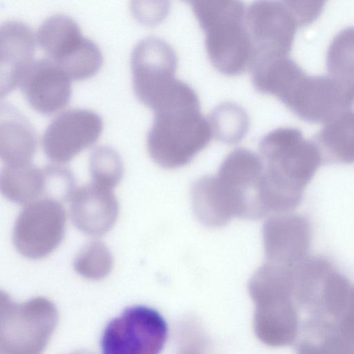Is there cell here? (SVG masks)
Wrapping results in <instances>:
<instances>
[{
	"label": "cell",
	"instance_id": "cell-1",
	"mask_svg": "<svg viewBox=\"0 0 354 354\" xmlns=\"http://www.w3.org/2000/svg\"><path fill=\"white\" fill-rule=\"evenodd\" d=\"M154 118L147 138L153 161L165 169L189 162L209 143L212 129L201 114L195 91L177 80L153 110Z\"/></svg>",
	"mask_w": 354,
	"mask_h": 354
},
{
	"label": "cell",
	"instance_id": "cell-2",
	"mask_svg": "<svg viewBox=\"0 0 354 354\" xmlns=\"http://www.w3.org/2000/svg\"><path fill=\"white\" fill-rule=\"evenodd\" d=\"M259 151L263 165V197L269 209L299 193L323 159L315 143L290 127L278 128L265 135Z\"/></svg>",
	"mask_w": 354,
	"mask_h": 354
},
{
	"label": "cell",
	"instance_id": "cell-3",
	"mask_svg": "<svg viewBox=\"0 0 354 354\" xmlns=\"http://www.w3.org/2000/svg\"><path fill=\"white\" fill-rule=\"evenodd\" d=\"M58 314L54 304L44 297L16 303L0 294V353L37 354L49 342Z\"/></svg>",
	"mask_w": 354,
	"mask_h": 354
},
{
	"label": "cell",
	"instance_id": "cell-4",
	"mask_svg": "<svg viewBox=\"0 0 354 354\" xmlns=\"http://www.w3.org/2000/svg\"><path fill=\"white\" fill-rule=\"evenodd\" d=\"M46 57L57 63L72 80H83L100 71L103 57L99 47L84 36L77 23L64 15L45 19L36 33Z\"/></svg>",
	"mask_w": 354,
	"mask_h": 354
},
{
	"label": "cell",
	"instance_id": "cell-5",
	"mask_svg": "<svg viewBox=\"0 0 354 354\" xmlns=\"http://www.w3.org/2000/svg\"><path fill=\"white\" fill-rule=\"evenodd\" d=\"M167 334V324L158 311L145 306H131L107 324L101 347L106 354H156Z\"/></svg>",
	"mask_w": 354,
	"mask_h": 354
},
{
	"label": "cell",
	"instance_id": "cell-6",
	"mask_svg": "<svg viewBox=\"0 0 354 354\" xmlns=\"http://www.w3.org/2000/svg\"><path fill=\"white\" fill-rule=\"evenodd\" d=\"M130 65L135 95L153 110L176 80L174 49L158 37H147L134 46Z\"/></svg>",
	"mask_w": 354,
	"mask_h": 354
},
{
	"label": "cell",
	"instance_id": "cell-7",
	"mask_svg": "<svg viewBox=\"0 0 354 354\" xmlns=\"http://www.w3.org/2000/svg\"><path fill=\"white\" fill-rule=\"evenodd\" d=\"M263 171L261 159L248 149H236L224 158L214 180L221 196L234 214H263Z\"/></svg>",
	"mask_w": 354,
	"mask_h": 354
},
{
	"label": "cell",
	"instance_id": "cell-8",
	"mask_svg": "<svg viewBox=\"0 0 354 354\" xmlns=\"http://www.w3.org/2000/svg\"><path fill=\"white\" fill-rule=\"evenodd\" d=\"M65 223V211L57 200L50 196L37 198L27 203L17 218L15 247L27 258L45 257L62 241Z\"/></svg>",
	"mask_w": 354,
	"mask_h": 354
},
{
	"label": "cell",
	"instance_id": "cell-9",
	"mask_svg": "<svg viewBox=\"0 0 354 354\" xmlns=\"http://www.w3.org/2000/svg\"><path fill=\"white\" fill-rule=\"evenodd\" d=\"M245 24L253 45L252 64L288 56L298 26L280 0H254L245 10Z\"/></svg>",
	"mask_w": 354,
	"mask_h": 354
},
{
	"label": "cell",
	"instance_id": "cell-10",
	"mask_svg": "<svg viewBox=\"0 0 354 354\" xmlns=\"http://www.w3.org/2000/svg\"><path fill=\"white\" fill-rule=\"evenodd\" d=\"M102 129V120L95 111L66 110L46 127L41 140L43 151L53 163L64 165L95 144Z\"/></svg>",
	"mask_w": 354,
	"mask_h": 354
},
{
	"label": "cell",
	"instance_id": "cell-11",
	"mask_svg": "<svg viewBox=\"0 0 354 354\" xmlns=\"http://www.w3.org/2000/svg\"><path fill=\"white\" fill-rule=\"evenodd\" d=\"M203 32L208 58L219 73L236 76L250 68L253 45L245 18L219 22Z\"/></svg>",
	"mask_w": 354,
	"mask_h": 354
},
{
	"label": "cell",
	"instance_id": "cell-12",
	"mask_svg": "<svg viewBox=\"0 0 354 354\" xmlns=\"http://www.w3.org/2000/svg\"><path fill=\"white\" fill-rule=\"evenodd\" d=\"M71 80L57 63L46 57L33 62L20 86L35 111L51 115L63 110L69 103Z\"/></svg>",
	"mask_w": 354,
	"mask_h": 354
},
{
	"label": "cell",
	"instance_id": "cell-13",
	"mask_svg": "<svg viewBox=\"0 0 354 354\" xmlns=\"http://www.w3.org/2000/svg\"><path fill=\"white\" fill-rule=\"evenodd\" d=\"M113 189L93 182L75 187L66 198L74 225L91 236H101L114 225L119 205Z\"/></svg>",
	"mask_w": 354,
	"mask_h": 354
},
{
	"label": "cell",
	"instance_id": "cell-14",
	"mask_svg": "<svg viewBox=\"0 0 354 354\" xmlns=\"http://www.w3.org/2000/svg\"><path fill=\"white\" fill-rule=\"evenodd\" d=\"M37 44L27 24L6 21L0 28V93L7 95L20 85L33 62Z\"/></svg>",
	"mask_w": 354,
	"mask_h": 354
},
{
	"label": "cell",
	"instance_id": "cell-15",
	"mask_svg": "<svg viewBox=\"0 0 354 354\" xmlns=\"http://www.w3.org/2000/svg\"><path fill=\"white\" fill-rule=\"evenodd\" d=\"M36 149V133L28 119L11 105L2 104L0 111V157L4 165L31 162Z\"/></svg>",
	"mask_w": 354,
	"mask_h": 354
},
{
	"label": "cell",
	"instance_id": "cell-16",
	"mask_svg": "<svg viewBox=\"0 0 354 354\" xmlns=\"http://www.w3.org/2000/svg\"><path fill=\"white\" fill-rule=\"evenodd\" d=\"M317 142L335 161H354V105L344 104L328 121Z\"/></svg>",
	"mask_w": 354,
	"mask_h": 354
},
{
	"label": "cell",
	"instance_id": "cell-17",
	"mask_svg": "<svg viewBox=\"0 0 354 354\" xmlns=\"http://www.w3.org/2000/svg\"><path fill=\"white\" fill-rule=\"evenodd\" d=\"M44 168L31 162L4 165L0 174V190L8 200L19 204L28 203L45 193Z\"/></svg>",
	"mask_w": 354,
	"mask_h": 354
},
{
	"label": "cell",
	"instance_id": "cell-18",
	"mask_svg": "<svg viewBox=\"0 0 354 354\" xmlns=\"http://www.w3.org/2000/svg\"><path fill=\"white\" fill-rule=\"evenodd\" d=\"M326 67L330 77L346 91L354 87V27L339 32L326 54Z\"/></svg>",
	"mask_w": 354,
	"mask_h": 354
},
{
	"label": "cell",
	"instance_id": "cell-19",
	"mask_svg": "<svg viewBox=\"0 0 354 354\" xmlns=\"http://www.w3.org/2000/svg\"><path fill=\"white\" fill-rule=\"evenodd\" d=\"M210 120L216 139L227 144L241 140L249 129L246 111L233 102H225L216 106L211 113Z\"/></svg>",
	"mask_w": 354,
	"mask_h": 354
},
{
	"label": "cell",
	"instance_id": "cell-20",
	"mask_svg": "<svg viewBox=\"0 0 354 354\" xmlns=\"http://www.w3.org/2000/svg\"><path fill=\"white\" fill-rule=\"evenodd\" d=\"M89 171L93 183L113 189L123 175V164L120 154L109 146L95 148L90 156Z\"/></svg>",
	"mask_w": 354,
	"mask_h": 354
},
{
	"label": "cell",
	"instance_id": "cell-21",
	"mask_svg": "<svg viewBox=\"0 0 354 354\" xmlns=\"http://www.w3.org/2000/svg\"><path fill=\"white\" fill-rule=\"evenodd\" d=\"M75 270L81 276L93 280L101 279L111 272L113 257L105 244L93 241L85 245L74 260Z\"/></svg>",
	"mask_w": 354,
	"mask_h": 354
},
{
	"label": "cell",
	"instance_id": "cell-22",
	"mask_svg": "<svg viewBox=\"0 0 354 354\" xmlns=\"http://www.w3.org/2000/svg\"><path fill=\"white\" fill-rule=\"evenodd\" d=\"M194 16L203 30L223 19L245 13L241 0H190Z\"/></svg>",
	"mask_w": 354,
	"mask_h": 354
},
{
	"label": "cell",
	"instance_id": "cell-23",
	"mask_svg": "<svg viewBox=\"0 0 354 354\" xmlns=\"http://www.w3.org/2000/svg\"><path fill=\"white\" fill-rule=\"evenodd\" d=\"M170 0H130L131 15L140 24L155 26L162 23L170 10Z\"/></svg>",
	"mask_w": 354,
	"mask_h": 354
},
{
	"label": "cell",
	"instance_id": "cell-24",
	"mask_svg": "<svg viewBox=\"0 0 354 354\" xmlns=\"http://www.w3.org/2000/svg\"><path fill=\"white\" fill-rule=\"evenodd\" d=\"M299 27L315 21L322 13L328 0H280Z\"/></svg>",
	"mask_w": 354,
	"mask_h": 354
},
{
	"label": "cell",
	"instance_id": "cell-25",
	"mask_svg": "<svg viewBox=\"0 0 354 354\" xmlns=\"http://www.w3.org/2000/svg\"><path fill=\"white\" fill-rule=\"evenodd\" d=\"M183 1H185L187 3H189L190 0H183Z\"/></svg>",
	"mask_w": 354,
	"mask_h": 354
}]
</instances>
